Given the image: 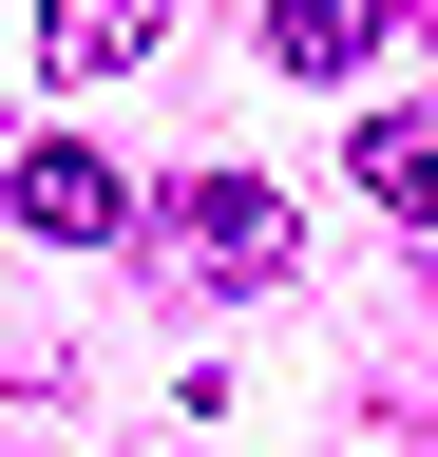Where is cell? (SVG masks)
Masks as SVG:
<instances>
[{
  "instance_id": "obj_2",
  "label": "cell",
  "mask_w": 438,
  "mask_h": 457,
  "mask_svg": "<svg viewBox=\"0 0 438 457\" xmlns=\"http://www.w3.org/2000/svg\"><path fill=\"white\" fill-rule=\"evenodd\" d=\"M0 191H20V228H38V248H115V228H134V191H115V171H95L77 134H38L20 171H0Z\"/></svg>"
},
{
  "instance_id": "obj_1",
  "label": "cell",
  "mask_w": 438,
  "mask_h": 457,
  "mask_svg": "<svg viewBox=\"0 0 438 457\" xmlns=\"http://www.w3.org/2000/svg\"><path fill=\"white\" fill-rule=\"evenodd\" d=\"M172 267L229 286V305H267V286L305 267V210L267 191V171H191V191H172Z\"/></svg>"
},
{
  "instance_id": "obj_4",
  "label": "cell",
  "mask_w": 438,
  "mask_h": 457,
  "mask_svg": "<svg viewBox=\"0 0 438 457\" xmlns=\"http://www.w3.org/2000/svg\"><path fill=\"white\" fill-rule=\"evenodd\" d=\"M381 38H401V0H267V57L286 77H362Z\"/></svg>"
},
{
  "instance_id": "obj_5",
  "label": "cell",
  "mask_w": 438,
  "mask_h": 457,
  "mask_svg": "<svg viewBox=\"0 0 438 457\" xmlns=\"http://www.w3.org/2000/svg\"><path fill=\"white\" fill-rule=\"evenodd\" d=\"M362 191L438 228V96H401V114H362Z\"/></svg>"
},
{
  "instance_id": "obj_3",
  "label": "cell",
  "mask_w": 438,
  "mask_h": 457,
  "mask_svg": "<svg viewBox=\"0 0 438 457\" xmlns=\"http://www.w3.org/2000/svg\"><path fill=\"white\" fill-rule=\"evenodd\" d=\"M172 38V0H38V77H134Z\"/></svg>"
}]
</instances>
